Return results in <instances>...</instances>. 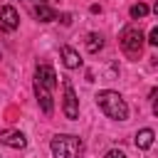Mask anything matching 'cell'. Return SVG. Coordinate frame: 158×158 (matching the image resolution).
<instances>
[{
    "label": "cell",
    "instance_id": "cell-11",
    "mask_svg": "<svg viewBox=\"0 0 158 158\" xmlns=\"http://www.w3.org/2000/svg\"><path fill=\"white\" fill-rule=\"evenodd\" d=\"M32 12H35V17H37L40 22H52V20H57V12H54L49 5H44V2H40Z\"/></svg>",
    "mask_w": 158,
    "mask_h": 158
},
{
    "label": "cell",
    "instance_id": "cell-3",
    "mask_svg": "<svg viewBox=\"0 0 158 158\" xmlns=\"http://www.w3.org/2000/svg\"><path fill=\"white\" fill-rule=\"evenodd\" d=\"M118 42H121V47H123V52H126L128 57H138L146 40H143V32H141L138 27H126V30L121 32Z\"/></svg>",
    "mask_w": 158,
    "mask_h": 158
},
{
    "label": "cell",
    "instance_id": "cell-14",
    "mask_svg": "<svg viewBox=\"0 0 158 158\" xmlns=\"http://www.w3.org/2000/svg\"><path fill=\"white\" fill-rule=\"evenodd\" d=\"M104 158H126V153H123L121 148H111V151H106Z\"/></svg>",
    "mask_w": 158,
    "mask_h": 158
},
{
    "label": "cell",
    "instance_id": "cell-8",
    "mask_svg": "<svg viewBox=\"0 0 158 158\" xmlns=\"http://www.w3.org/2000/svg\"><path fill=\"white\" fill-rule=\"evenodd\" d=\"M0 143L2 146H7V148H25L27 146V138L20 133V131H12V128H5V131H0Z\"/></svg>",
    "mask_w": 158,
    "mask_h": 158
},
{
    "label": "cell",
    "instance_id": "cell-5",
    "mask_svg": "<svg viewBox=\"0 0 158 158\" xmlns=\"http://www.w3.org/2000/svg\"><path fill=\"white\" fill-rule=\"evenodd\" d=\"M20 27V15L12 5H2L0 7V30L2 32H15Z\"/></svg>",
    "mask_w": 158,
    "mask_h": 158
},
{
    "label": "cell",
    "instance_id": "cell-15",
    "mask_svg": "<svg viewBox=\"0 0 158 158\" xmlns=\"http://www.w3.org/2000/svg\"><path fill=\"white\" fill-rule=\"evenodd\" d=\"M148 44H153V47L158 44V27H153V30L148 32Z\"/></svg>",
    "mask_w": 158,
    "mask_h": 158
},
{
    "label": "cell",
    "instance_id": "cell-9",
    "mask_svg": "<svg viewBox=\"0 0 158 158\" xmlns=\"http://www.w3.org/2000/svg\"><path fill=\"white\" fill-rule=\"evenodd\" d=\"M62 59H64V67H67V69H79V67H81V57H79V52L72 49L69 44L62 47Z\"/></svg>",
    "mask_w": 158,
    "mask_h": 158
},
{
    "label": "cell",
    "instance_id": "cell-4",
    "mask_svg": "<svg viewBox=\"0 0 158 158\" xmlns=\"http://www.w3.org/2000/svg\"><path fill=\"white\" fill-rule=\"evenodd\" d=\"M62 111H64V116L72 118V121L79 116V99H77L74 86H72L69 79H64V101H62Z\"/></svg>",
    "mask_w": 158,
    "mask_h": 158
},
{
    "label": "cell",
    "instance_id": "cell-13",
    "mask_svg": "<svg viewBox=\"0 0 158 158\" xmlns=\"http://www.w3.org/2000/svg\"><path fill=\"white\" fill-rule=\"evenodd\" d=\"M128 12H131V17H133V20H138V17H146V15L151 12V7H148L146 2H138V5H133Z\"/></svg>",
    "mask_w": 158,
    "mask_h": 158
},
{
    "label": "cell",
    "instance_id": "cell-10",
    "mask_svg": "<svg viewBox=\"0 0 158 158\" xmlns=\"http://www.w3.org/2000/svg\"><path fill=\"white\" fill-rule=\"evenodd\" d=\"M153 141H156L153 128H141V131L136 133V148H141V151H148V148L153 146Z\"/></svg>",
    "mask_w": 158,
    "mask_h": 158
},
{
    "label": "cell",
    "instance_id": "cell-1",
    "mask_svg": "<svg viewBox=\"0 0 158 158\" xmlns=\"http://www.w3.org/2000/svg\"><path fill=\"white\" fill-rule=\"evenodd\" d=\"M94 99H96V106H99L109 118H114V121H126V118H128V104H126V99H123L118 91H114V89H101Z\"/></svg>",
    "mask_w": 158,
    "mask_h": 158
},
{
    "label": "cell",
    "instance_id": "cell-6",
    "mask_svg": "<svg viewBox=\"0 0 158 158\" xmlns=\"http://www.w3.org/2000/svg\"><path fill=\"white\" fill-rule=\"evenodd\" d=\"M35 81H40L42 86H47L49 91L57 86V72L49 67V64H37L35 69Z\"/></svg>",
    "mask_w": 158,
    "mask_h": 158
},
{
    "label": "cell",
    "instance_id": "cell-2",
    "mask_svg": "<svg viewBox=\"0 0 158 158\" xmlns=\"http://www.w3.org/2000/svg\"><path fill=\"white\" fill-rule=\"evenodd\" d=\"M54 158H79L81 156V138L72 133H57L49 143Z\"/></svg>",
    "mask_w": 158,
    "mask_h": 158
},
{
    "label": "cell",
    "instance_id": "cell-7",
    "mask_svg": "<svg viewBox=\"0 0 158 158\" xmlns=\"http://www.w3.org/2000/svg\"><path fill=\"white\" fill-rule=\"evenodd\" d=\"M35 96H37V104H40V109L49 116L52 111H54V101H52V91L47 89V86H42L40 81H35Z\"/></svg>",
    "mask_w": 158,
    "mask_h": 158
},
{
    "label": "cell",
    "instance_id": "cell-17",
    "mask_svg": "<svg viewBox=\"0 0 158 158\" xmlns=\"http://www.w3.org/2000/svg\"><path fill=\"white\" fill-rule=\"evenodd\" d=\"M0 57H2V54H0Z\"/></svg>",
    "mask_w": 158,
    "mask_h": 158
},
{
    "label": "cell",
    "instance_id": "cell-16",
    "mask_svg": "<svg viewBox=\"0 0 158 158\" xmlns=\"http://www.w3.org/2000/svg\"><path fill=\"white\" fill-rule=\"evenodd\" d=\"M59 20H62V25H72V15H69V12H62Z\"/></svg>",
    "mask_w": 158,
    "mask_h": 158
},
{
    "label": "cell",
    "instance_id": "cell-12",
    "mask_svg": "<svg viewBox=\"0 0 158 158\" xmlns=\"http://www.w3.org/2000/svg\"><path fill=\"white\" fill-rule=\"evenodd\" d=\"M101 47H104V37H101L99 32H89V37H86V49H89L91 54H96Z\"/></svg>",
    "mask_w": 158,
    "mask_h": 158
}]
</instances>
